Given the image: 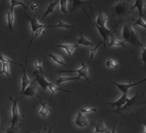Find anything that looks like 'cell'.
I'll return each mask as SVG.
<instances>
[{"mask_svg": "<svg viewBox=\"0 0 146 133\" xmlns=\"http://www.w3.org/2000/svg\"><path fill=\"white\" fill-rule=\"evenodd\" d=\"M117 123H118V122H115V123L114 124V126H113V128H112V130L110 131V133H116L115 129H116V125H117Z\"/></svg>", "mask_w": 146, "mask_h": 133, "instance_id": "40", "label": "cell"}, {"mask_svg": "<svg viewBox=\"0 0 146 133\" xmlns=\"http://www.w3.org/2000/svg\"><path fill=\"white\" fill-rule=\"evenodd\" d=\"M0 62L2 63H13V64H16V65H18V66H24V65H22L21 63H16V62L12 61L11 59H10L9 58H7V56H4L3 54L0 53Z\"/></svg>", "mask_w": 146, "mask_h": 133, "instance_id": "28", "label": "cell"}, {"mask_svg": "<svg viewBox=\"0 0 146 133\" xmlns=\"http://www.w3.org/2000/svg\"><path fill=\"white\" fill-rule=\"evenodd\" d=\"M92 126L94 127V133H110V131L106 126L104 122H94L92 123Z\"/></svg>", "mask_w": 146, "mask_h": 133, "instance_id": "15", "label": "cell"}, {"mask_svg": "<svg viewBox=\"0 0 146 133\" xmlns=\"http://www.w3.org/2000/svg\"><path fill=\"white\" fill-rule=\"evenodd\" d=\"M106 21H107V15H105L104 13H102L101 11H99L98 15L97 16V19L95 22L99 26L102 27H106Z\"/></svg>", "mask_w": 146, "mask_h": 133, "instance_id": "22", "label": "cell"}, {"mask_svg": "<svg viewBox=\"0 0 146 133\" xmlns=\"http://www.w3.org/2000/svg\"><path fill=\"white\" fill-rule=\"evenodd\" d=\"M27 133H30V132H27Z\"/></svg>", "mask_w": 146, "mask_h": 133, "instance_id": "45", "label": "cell"}, {"mask_svg": "<svg viewBox=\"0 0 146 133\" xmlns=\"http://www.w3.org/2000/svg\"><path fill=\"white\" fill-rule=\"evenodd\" d=\"M23 68V76H22V80H21V95L24 92V91L26 89V88L32 83L31 80L28 77L26 73V63L25 65L22 67Z\"/></svg>", "mask_w": 146, "mask_h": 133, "instance_id": "13", "label": "cell"}, {"mask_svg": "<svg viewBox=\"0 0 146 133\" xmlns=\"http://www.w3.org/2000/svg\"><path fill=\"white\" fill-rule=\"evenodd\" d=\"M40 103H41V107L39 109V114L42 116V118H46L47 116L49 115L50 109L46 105V103L42 102L41 99H40Z\"/></svg>", "mask_w": 146, "mask_h": 133, "instance_id": "23", "label": "cell"}, {"mask_svg": "<svg viewBox=\"0 0 146 133\" xmlns=\"http://www.w3.org/2000/svg\"><path fill=\"white\" fill-rule=\"evenodd\" d=\"M49 57H50L55 63H58V64H59V65H61V66H66V63H65L63 59L61 56L57 55H54V54H49Z\"/></svg>", "mask_w": 146, "mask_h": 133, "instance_id": "25", "label": "cell"}, {"mask_svg": "<svg viewBox=\"0 0 146 133\" xmlns=\"http://www.w3.org/2000/svg\"><path fill=\"white\" fill-rule=\"evenodd\" d=\"M106 66L110 67V68H115L118 66V62L115 59H109L106 61Z\"/></svg>", "mask_w": 146, "mask_h": 133, "instance_id": "36", "label": "cell"}, {"mask_svg": "<svg viewBox=\"0 0 146 133\" xmlns=\"http://www.w3.org/2000/svg\"><path fill=\"white\" fill-rule=\"evenodd\" d=\"M83 80L82 78H80V76H76V77H70V76H60L59 78H58L55 81V84L56 85H59L61 84L62 83L67 81H72V80Z\"/></svg>", "mask_w": 146, "mask_h": 133, "instance_id": "21", "label": "cell"}, {"mask_svg": "<svg viewBox=\"0 0 146 133\" xmlns=\"http://www.w3.org/2000/svg\"><path fill=\"white\" fill-rule=\"evenodd\" d=\"M97 111V108L95 107H84L80 110V112H82L84 114H90V113L96 112Z\"/></svg>", "mask_w": 146, "mask_h": 133, "instance_id": "38", "label": "cell"}, {"mask_svg": "<svg viewBox=\"0 0 146 133\" xmlns=\"http://www.w3.org/2000/svg\"><path fill=\"white\" fill-rule=\"evenodd\" d=\"M58 28H62V29H73L75 26L72 25H68V24H66L63 21H58L57 24Z\"/></svg>", "mask_w": 146, "mask_h": 133, "instance_id": "37", "label": "cell"}, {"mask_svg": "<svg viewBox=\"0 0 146 133\" xmlns=\"http://www.w3.org/2000/svg\"><path fill=\"white\" fill-rule=\"evenodd\" d=\"M128 99V96L127 94H123L119 98H118L115 102H107V104H109L110 106H112L113 107H115V110H112L111 112L117 113L119 110L123 106H124V105L127 102Z\"/></svg>", "mask_w": 146, "mask_h": 133, "instance_id": "11", "label": "cell"}, {"mask_svg": "<svg viewBox=\"0 0 146 133\" xmlns=\"http://www.w3.org/2000/svg\"><path fill=\"white\" fill-rule=\"evenodd\" d=\"M82 10H83L84 12L85 13V15H87L88 19H89V21L91 22V24L93 25V26H94L95 29H97V30L98 31L100 35L102 37V43H103V45H104V47H106V43H109L110 38L111 37L114 36V33H115V27H114L112 29H108L106 26V27L99 26L95 21H92V19L89 17V14L87 13V11H86V10H85L84 7L82 8Z\"/></svg>", "mask_w": 146, "mask_h": 133, "instance_id": "3", "label": "cell"}, {"mask_svg": "<svg viewBox=\"0 0 146 133\" xmlns=\"http://www.w3.org/2000/svg\"><path fill=\"white\" fill-rule=\"evenodd\" d=\"M145 4H146V0H145Z\"/></svg>", "mask_w": 146, "mask_h": 133, "instance_id": "44", "label": "cell"}, {"mask_svg": "<svg viewBox=\"0 0 146 133\" xmlns=\"http://www.w3.org/2000/svg\"><path fill=\"white\" fill-rule=\"evenodd\" d=\"M48 89L50 91V92H52V95L54 94V92H57V91H62V92H68V93H72L71 91H69V90H66V89H63V88H58L55 84H51L50 85V87L48 88Z\"/></svg>", "mask_w": 146, "mask_h": 133, "instance_id": "27", "label": "cell"}, {"mask_svg": "<svg viewBox=\"0 0 146 133\" xmlns=\"http://www.w3.org/2000/svg\"><path fill=\"white\" fill-rule=\"evenodd\" d=\"M112 10L115 15L121 17V21H123V18L126 17L130 13L129 3L125 0H116Z\"/></svg>", "mask_w": 146, "mask_h": 133, "instance_id": "4", "label": "cell"}, {"mask_svg": "<svg viewBox=\"0 0 146 133\" xmlns=\"http://www.w3.org/2000/svg\"><path fill=\"white\" fill-rule=\"evenodd\" d=\"M143 7H144V3H143V0H135V3L133 6L131 7L130 12L131 11L133 10L134 8H136L138 11H139V17L140 18H143V19H145V15L143 13Z\"/></svg>", "mask_w": 146, "mask_h": 133, "instance_id": "18", "label": "cell"}, {"mask_svg": "<svg viewBox=\"0 0 146 133\" xmlns=\"http://www.w3.org/2000/svg\"><path fill=\"white\" fill-rule=\"evenodd\" d=\"M11 2V9L10 10L14 11V8L17 7V6H21L23 7L25 9H27L28 7L27 5L25 3V2L23 0H10Z\"/></svg>", "mask_w": 146, "mask_h": 133, "instance_id": "26", "label": "cell"}, {"mask_svg": "<svg viewBox=\"0 0 146 133\" xmlns=\"http://www.w3.org/2000/svg\"><path fill=\"white\" fill-rule=\"evenodd\" d=\"M1 73L2 74H4L5 76H7L8 77L9 80L11 81V78L10 76V66H9V63H3Z\"/></svg>", "mask_w": 146, "mask_h": 133, "instance_id": "29", "label": "cell"}, {"mask_svg": "<svg viewBox=\"0 0 146 133\" xmlns=\"http://www.w3.org/2000/svg\"><path fill=\"white\" fill-rule=\"evenodd\" d=\"M122 37L123 38V41L126 42H129L132 46L141 47V48L144 47L141 42L140 37L138 35V33L133 29V27L131 24H126L125 25L123 26Z\"/></svg>", "mask_w": 146, "mask_h": 133, "instance_id": "1", "label": "cell"}, {"mask_svg": "<svg viewBox=\"0 0 146 133\" xmlns=\"http://www.w3.org/2000/svg\"><path fill=\"white\" fill-rule=\"evenodd\" d=\"M77 46H78L77 43H76V44H59L58 45L57 47L64 50L68 55L71 56L72 55L73 51L77 48Z\"/></svg>", "mask_w": 146, "mask_h": 133, "instance_id": "17", "label": "cell"}, {"mask_svg": "<svg viewBox=\"0 0 146 133\" xmlns=\"http://www.w3.org/2000/svg\"><path fill=\"white\" fill-rule=\"evenodd\" d=\"M9 98L12 102V106H11V127H16L18 125L19 122L21 121V114L19 110V107H18V102L21 99L20 98H16L14 99L12 97L9 96Z\"/></svg>", "mask_w": 146, "mask_h": 133, "instance_id": "5", "label": "cell"}, {"mask_svg": "<svg viewBox=\"0 0 146 133\" xmlns=\"http://www.w3.org/2000/svg\"><path fill=\"white\" fill-rule=\"evenodd\" d=\"M74 124L78 128H85L89 126V121L87 116L82 112H78L73 121Z\"/></svg>", "mask_w": 146, "mask_h": 133, "instance_id": "10", "label": "cell"}, {"mask_svg": "<svg viewBox=\"0 0 146 133\" xmlns=\"http://www.w3.org/2000/svg\"><path fill=\"white\" fill-rule=\"evenodd\" d=\"M68 0H59V7H60V11L63 14H68Z\"/></svg>", "mask_w": 146, "mask_h": 133, "instance_id": "30", "label": "cell"}, {"mask_svg": "<svg viewBox=\"0 0 146 133\" xmlns=\"http://www.w3.org/2000/svg\"><path fill=\"white\" fill-rule=\"evenodd\" d=\"M140 123H141V124H143L145 126V132L144 133H146V119L143 120L142 122H140Z\"/></svg>", "mask_w": 146, "mask_h": 133, "instance_id": "41", "label": "cell"}, {"mask_svg": "<svg viewBox=\"0 0 146 133\" xmlns=\"http://www.w3.org/2000/svg\"><path fill=\"white\" fill-rule=\"evenodd\" d=\"M77 45H80V46H88V47H94V43L92 41H90L89 40H88L84 36V34L82 33H80V37H79L78 40L76 41Z\"/></svg>", "mask_w": 146, "mask_h": 133, "instance_id": "19", "label": "cell"}, {"mask_svg": "<svg viewBox=\"0 0 146 133\" xmlns=\"http://www.w3.org/2000/svg\"><path fill=\"white\" fill-rule=\"evenodd\" d=\"M29 7L31 8L32 11H36L38 7H39V5H38V3H36V2H33L30 3V6H29Z\"/></svg>", "mask_w": 146, "mask_h": 133, "instance_id": "39", "label": "cell"}, {"mask_svg": "<svg viewBox=\"0 0 146 133\" xmlns=\"http://www.w3.org/2000/svg\"><path fill=\"white\" fill-rule=\"evenodd\" d=\"M133 25L135 26H141L142 28H144L145 29H146V24L145 21V19L143 18H138L134 21V23H133Z\"/></svg>", "mask_w": 146, "mask_h": 133, "instance_id": "33", "label": "cell"}, {"mask_svg": "<svg viewBox=\"0 0 146 133\" xmlns=\"http://www.w3.org/2000/svg\"><path fill=\"white\" fill-rule=\"evenodd\" d=\"M33 76H35L36 82L40 85V87L42 88L43 90H46L47 88L50 87V85L52 84L51 82L47 80L46 78L44 76V74H42L37 71H34Z\"/></svg>", "mask_w": 146, "mask_h": 133, "instance_id": "9", "label": "cell"}, {"mask_svg": "<svg viewBox=\"0 0 146 133\" xmlns=\"http://www.w3.org/2000/svg\"><path fill=\"white\" fill-rule=\"evenodd\" d=\"M80 61L81 63V66L79 67L78 69L76 70H61L58 71V73H65V72H76L78 74V76H80L82 79L86 80V81L89 84H90V80L89 78V66H88V63H84L81 60V59H80Z\"/></svg>", "mask_w": 146, "mask_h": 133, "instance_id": "6", "label": "cell"}, {"mask_svg": "<svg viewBox=\"0 0 146 133\" xmlns=\"http://www.w3.org/2000/svg\"><path fill=\"white\" fill-rule=\"evenodd\" d=\"M102 41H99V42L98 43V45L97 46H94V47H92V48H90V50H89V51H90V58H89V61H91L93 59L95 56V54H96V52H97V50L98 49V47L100 46V45L102 44Z\"/></svg>", "mask_w": 146, "mask_h": 133, "instance_id": "32", "label": "cell"}, {"mask_svg": "<svg viewBox=\"0 0 146 133\" xmlns=\"http://www.w3.org/2000/svg\"><path fill=\"white\" fill-rule=\"evenodd\" d=\"M26 16L27 20L29 21V23H30L32 34L34 33L36 30L42 29V28H44V29H46V28H58L57 24L56 25H44V24L41 23L40 21H37L33 15H26Z\"/></svg>", "mask_w": 146, "mask_h": 133, "instance_id": "7", "label": "cell"}, {"mask_svg": "<svg viewBox=\"0 0 146 133\" xmlns=\"http://www.w3.org/2000/svg\"><path fill=\"white\" fill-rule=\"evenodd\" d=\"M141 60L144 63V72H145L146 69V47H143L141 50Z\"/></svg>", "mask_w": 146, "mask_h": 133, "instance_id": "35", "label": "cell"}, {"mask_svg": "<svg viewBox=\"0 0 146 133\" xmlns=\"http://www.w3.org/2000/svg\"><path fill=\"white\" fill-rule=\"evenodd\" d=\"M141 104H146V97H144V93L140 91L136 92V95L132 97H128L127 102L124 105V106L120 109L117 112V114H121V113L125 112V111H129L131 109L136 107L138 106H141Z\"/></svg>", "mask_w": 146, "mask_h": 133, "instance_id": "2", "label": "cell"}, {"mask_svg": "<svg viewBox=\"0 0 146 133\" xmlns=\"http://www.w3.org/2000/svg\"><path fill=\"white\" fill-rule=\"evenodd\" d=\"M69 3H72V7L70 9V12L77 10L78 8H83V7L86 4H89L94 2V0H68Z\"/></svg>", "mask_w": 146, "mask_h": 133, "instance_id": "12", "label": "cell"}, {"mask_svg": "<svg viewBox=\"0 0 146 133\" xmlns=\"http://www.w3.org/2000/svg\"><path fill=\"white\" fill-rule=\"evenodd\" d=\"M146 81V78L141 80H139L137 82H134V83H128V84H125V83H115V82H111L112 84H114L115 86L118 88L119 89V91L122 92L123 94H128V92L130 90L131 88L135 87L136 85L140 84L143 82Z\"/></svg>", "mask_w": 146, "mask_h": 133, "instance_id": "8", "label": "cell"}, {"mask_svg": "<svg viewBox=\"0 0 146 133\" xmlns=\"http://www.w3.org/2000/svg\"><path fill=\"white\" fill-rule=\"evenodd\" d=\"M3 131L5 133H21L18 126H16V127H11V126L10 128H3Z\"/></svg>", "mask_w": 146, "mask_h": 133, "instance_id": "34", "label": "cell"}, {"mask_svg": "<svg viewBox=\"0 0 146 133\" xmlns=\"http://www.w3.org/2000/svg\"><path fill=\"white\" fill-rule=\"evenodd\" d=\"M54 127H55V125H54L53 127H51V128H50V129L49 130V132H48L47 133H51V132H52V130L54 129ZM45 131H46V128H44V132H43V133H45Z\"/></svg>", "mask_w": 146, "mask_h": 133, "instance_id": "42", "label": "cell"}, {"mask_svg": "<svg viewBox=\"0 0 146 133\" xmlns=\"http://www.w3.org/2000/svg\"><path fill=\"white\" fill-rule=\"evenodd\" d=\"M36 84L37 83L36 82V80H33L32 83L26 88V89L24 91V92L21 94L22 97H33L35 94H36Z\"/></svg>", "mask_w": 146, "mask_h": 133, "instance_id": "14", "label": "cell"}, {"mask_svg": "<svg viewBox=\"0 0 146 133\" xmlns=\"http://www.w3.org/2000/svg\"><path fill=\"white\" fill-rule=\"evenodd\" d=\"M125 41H120L117 38H115L114 36L111 37L110 38L109 41V46L111 47V46H122V47H125Z\"/></svg>", "mask_w": 146, "mask_h": 133, "instance_id": "24", "label": "cell"}, {"mask_svg": "<svg viewBox=\"0 0 146 133\" xmlns=\"http://www.w3.org/2000/svg\"><path fill=\"white\" fill-rule=\"evenodd\" d=\"M34 67H35L36 71L45 75V72L42 69V60L41 59H37V60L34 62Z\"/></svg>", "mask_w": 146, "mask_h": 133, "instance_id": "31", "label": "cell"}, {"mask_svg": "<svg viewBox=\"0 0 146 133\" xmlns=\"http://www.w3.org/2000/svg\"><path fill=\"white\" fill-rule=\"evenodd\" d=\"M145 24H146V19H145Z\"/></svg>", "mask_w": 146, "mask_h": 133, "instance_id": "43", "label": "cell"}, {"mask_svg": "<svg viewBox=\"0 0 146 133\" xmlns=\"http://www.w3.org/2000/svg\"><path fill=\"white\" fill-rule=\"evenodd\" d=\"M15 21L14 11L10 10L7 13V29L10 31H13V25Z\"/></svg>", "mask_w": 146, "mask_h": 133, "instance_id": "20", "label": "cell"}, {"mask_svg": "<svg viewBox=\"0 0 146 133\" xmlns=\"http://www.w3.org/2000/svg\"><path fill=\"white\" fill-rule=\"evenodd\" d=\"M58 4H59V0H55V1H54V2H50V3H49L48 7H46V10L45 11V13L43 14V15L42 16V18L40 19V22H42V21L46 17L47 15L53 13V12L54 11V9H55V7H57Z\"/></svg>", "mask_w": 146, "mask_h": 133, "instance_id": "16", "label": "cell"}]
</instances>
